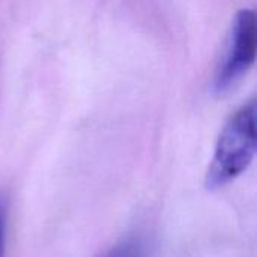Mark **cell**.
I'll return each instance as SVG.
<instances>
[{
  "mask_svg": "<svg viewBox=\"0 0 257 257\" xmlns=\"http://www.w3.org/2000/svg\"><path fill=\"white\" fill-rule=\"evenodd\" d=\"M98 257H142V250L139 244L133 241H123L110 247Z\"/></svg>",
  "mask_w": 257,
  "mask_h": 257,
  "instance_id": "cell-3",
  "label": "cell"
},
{
  "mask_svg": "<svg viewBox=\"0 0 257 257\" xmlns=\"http://www.w3.org/2000/svg\"><path fill=\"white\" fill-rule=\"evenodd\" d=\"M256 57V15L251 9L239 11L232 26L227 54L217 75V89L233 86L251 68Z\"/></svg>",
  "mask_w": 257,
  "mask_h": 257,
  "instance_id": "cell-2",
  "label": "cell"
},
{
  "mask_svg": "<svg viewBox=\"0 0 257 257\" xmlns=\"http://www.w3.org/2000/svg\"><path fill=\"white\" fill-rule=\"evenodd\" d=\"M256 154V105L241 108L220 134L209 164L205 187L220 190L239 178L253 163Z\"/></svg>",
  "mask_w": 257,
  "mask_h": 257,
  "instance_id": "cell-1",
  "label": "cell"
},
{
  "mask_svg": "<svg viewBox=\"0 0 257 257\" xmlns=\"http://www.w3.org/2000/svg\"><path fill=\"white\" fill-rule=\"evenodd\" d=\"M6 251V212L0 202V257H5Z\"/></svg>",
  "mask_w": 257,
  "mask_h": 257,
  "instance_id": "cell-4",
  "label": "cell"
}]
</instances>
